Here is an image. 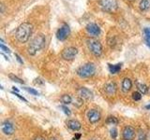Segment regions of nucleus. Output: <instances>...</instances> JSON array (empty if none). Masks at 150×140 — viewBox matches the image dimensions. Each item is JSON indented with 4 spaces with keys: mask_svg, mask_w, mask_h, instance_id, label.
Here are the masks:
<instances>
[{
    "mask_svg": "<svg viewBox=\"0 0 150 140\" xmlns=\"http://www.w3.org/2000/svg\"><path fill=\"white\" fill-rule=\"evenodd\" d=\"M32 30H33L32 24H30L29 22H23L22 24L18 26L15 33L17 40L19 42H21V43L27 42L32 34Z\"/></svg>",
    "mask_w": 150,
    "mask_h": 140,
    "instance_id": "1",
    "label": "nucleus"
},
{
    "mask_svg": "<svg viewBox=\"0 0 150 140\" xmlns=\"http://www.w3.org/2000/svg\"><path fill=\"white\" fill-rule=\"evenodd\" d=\"M45 45V36L43 35L37 36L34 39H33L30 44L28 45L27 52L30 55H35L38 51L40 50Z\"/></svg>",
    "mask_w": 150,
    "mask_h": 140,
    "instance_id": "2",
    "label": "nucleus"
},
{
    "mask_svg": "<svg viewBox=\"0 0 150 140\" xmlns=\"http://www.w3.org/2000/svg\"><path fill=\"white\" fill-rule=\"evenodd\" d=\"M96 72V66L93 63H87L86 64L82 65L77 70V74L80 78H86L92 77Z\"/></svg>",
    "mask_w": 150,
    "mask_h": 140,
    "instance_id": "3",
    "label": "nucleus"
},
{
    "mask_svg": "<svg viewBox=\"0 0 150 140\" xmlns=\"http://www.w3.org/2000/svg\"><path fill=\"white\" fill-rule=\"evenodd\" d=\"M87 46L88 49L90 50L91 52L95 56H100L102 54V45L100 41L96 39H88L87 40Z\"/></svg>",
    "mask_w": 150,
    "mask_h": 140,
    "instance_id": "4",
    "label": "nucleus"
},
{
    "mask_svg": "<svg viewBox=\"0 0 150 140\" xmlns=\"http://www.w3.org/2000/svg\"><path fill=\"white\" fill-rule=\"evenodd\" d=\"M77 53H78V50L75 48V47H68V48L63 50L61 55H62L63 59L70 61L75 58V56L77 55Z\"/></svg>",
    "mask_w": 150,
    "mask_h": 140,
    "instance_id": "5",
    "label": "nucleus"
},
{
    "mask_svg": "<svg viewBox=\"0 0 150 140\" xmlns=\"http://www.w3.org/2000/svg\"><path fill=\"white\" fill-rule=\"evenodd\" d=\"M100 5L102 8L106 11H114L117 8L116 0H101Z\"/></svg>",
    "mask_w": 150,
    "mask_h": 140,
    "instance_id": "6",
    "label": "nucleus"
},
{
    "mask_svg": "<svg viewBox=\"0 0 150 140\" xmlns=\"http://www.w3.org/2000/svg\"><path fill=\"white\" fill-rule=\"evenodd\" d=\"M1 130H2V132L4 133V134L11 135V134H13L14 132H15V127H14V125H13V123H11V121L6 120V121H4V123H2Z\"/></svg>",
    "mask_w": 150,
    "mask_h": 140,
    "instance_id": "7",
    "label": "nucleus"
},
{
    "mask_svg": "<svg viewBox=\"0 0 150 140\" xmlns=\"http://www.w3.org/2000/svg\"><path fill=\"white\" fill-rule=\"evenodd\" d=\"M87 118L90 123H96L100 120V112L97 109H90L87 112Z\"/></svg>",
    "mask_w": 150,
    "mask_h": 140,
    "instance_id": "8",
    "label": "nucleus"
},
{
    "mask_svg": "<svg viewBox=\"0 0 150 140\" xmlns=\"http://www.w3.org/2000/svg\"><path fill=\"white\" fill-rule=\"evenodd\" d=\"M69 27L68 24H66V23H64V24L61 26L57 33H56V36H57V38L59 40H65L66 38L68 37V36L69 35Z\"/></svg>",
    "mask_w": 150,
    "mask_h": 140,
    "instance_id": "9",
    "label": "nucleus"
},
{
    "mask_svg": "<svg viewBox=\"0 0 150 140\" xmlns=\"http://www.w3.org/2000/svg\"><path fill=\"white\" fill-rule=\"evenodd\" d=\"M86 31L90 36H97L100 34V28L96 23H88L86 25Z\"/></svg>",
    "mask_w": 150,
    "mask_h": 140,
    "instance_id": "10",
    "label": "nucleus"
},
{
    "mask_svg": "<svg viewBox=\"0 0 150 140\" xmlns=\"http://www.w3.org/2000/svg\"><path fill=\"white\" fill-rule=\"evenodd\" d=\"M135 130L131 126H127L123 130V139L124 140H134Z\"/></svg>",
    "mask_w": 150,
    "mask_h": 140,
    "instance_id": "11",
    "label": "nucleus"
},
{
    "mask_svg": "<svg viewBox=\"0 0 150 140\" xmlns=\"http://www.w3.org/2000/svg\"><path fill=\"white\" fill-rule=\"evenodd\" d=\"M78 93H79L80 97L83 98V99L89 100V99H92L93 98V92L86 87L80 88L78 90Z\"/></svg>",
    "mask_w": 150,
    "mask_h": 140,
    "instance_id": "12",
    "label": "nucleus"
},
{
    "mask_svg": "<svg viewBox=\"0 0 150 140\" xmlns=\"http://www.w3.org/2000/svg\"><path fill=\"white\" fill-rule=\"evenodd\" d=\"M104 91L108 95H114L117 91V86L115 82H109L107 83L104 87Z\"/></svg>",
    "mask_w": 150,
    "mask_h": 140,
    "instance_id": "13",
    "label": "nucleus"
},
{
    "mask_svg": "<svg viewBox=\"0 0 150 140\" xmlns=\"http://www.w3.org/2000/svg\"><path fill=\"white\" fill-rule=\"evenodd\" d=\"M67 125H68V127L72 131H79L82 127L80 121H78L76 120H69L67 123Z\"/></svg>",
    "mask_w": 150,
    "mask_h": 140,
    "instance_id": "14",
    "label": "nucleus"
},
{
    "mask_svg": "<svg viewBox=\"0 0 150 140\" xmlns=\"http://www.w3.org/2000/svg\"><path fill=\"white\" fill-rule=\"evenodd\" d=\"M131 86H132V82L129 78H126L123 79V81H122V91L124 92H128L131 89Z\"/></svg>",
    "mask_w": 150,
    "mask_h": 140,
    "instance_id": "15",
    "label": "nucleus"
},
{
    "mask_svg": "<svg viewBox=\"0 0 150 140\" xmlns=\"http://www.w3.org/2000/svg\"><path fill=\"white\" fill-rule=\"evenodd\" d=\"M109 65V71L112 73V74H117L119 71H120V69L122 67V64H108Z\"/></svg>",
    "mask_w": 150,
    "mask_h": 140,
    "instance_id": "16",
    "label": "nucleus"
},
{
    "mask_svg": "<svg viewBox=\"0 0 150 140\" xmlns=\"http://www.w3.org/2000/svg\"><path fill=\"white\" fill-rule=\"evenodd\" d=\"M139 6L142 10H147L150 8V0H141Z\"/></svg>",
    "mask_w": 150,
    "mask_h": 140,
    "instance_id": "17",
    "label": "nucleus"
},
{
    "mask_svg": "<svg viewBox=\"0 0 150 140\" xmlns=\"http://www.w3.org/2000/svg\"><path fill=\"white\" fill-rule=\"evenodd\" d=\"M61 102H62L63 104H65V105H69V104H70V103L72 102V99H71V97H70V95L63 94L62 96H61Z\"/></svg>",
    "mask_w": 150,
    "mask_h": 140,
    "instance_id": "18",
    "label": "nucleus"
},
{
    "mask_svg": "<svg viewBox=\"0 0 150 140\" xmlns=\"http://www.w3.org/2000/svg\"><path fill=\"white\" fill-rule=\"evenodd\" d=\"M137 87H138V90L140 91L141 93H143V94H145V93L147 92L148 91V88L146 85H144V84H142V83H138L137 84Z\"/></svg>",
    "mask_w": 150,
    "mask_h": 140,
    "instance_id": "19",
    "label": "nucleus"
},
{
    "mask_svg": "<svg viewBox=\"0 0 150 140\" xmlns=\"http://www.w3.org/2000/svg\"><path fill=\"white\" fill-rule=\"evenodd\" d=\"M9 78L11 79L12 81H15V82H18V83H20V84H23L25 83V81L23 80V79L21 78H19L17 76H15V75H13V74H9Z\"/></svg>",
    "mask_w": 150,
    "mask_h": 140,
    "instance_id": "20",
    "label": "nucleus"
},
{
    "mask_svg": "<svg viewBox=\"0 0 150 140\" xmlns=\"http://www.w3.org/2000/svg\"><path fill=\"white\" fill-rule=\"evenodd\" d=\"M106 123H109V124H117L118 123V120H117V119L115 118V117H112V116H110L108 117L107 120H106Z\"/></svg>",
    "mask_w": 150,
    "mask_h": 140,
    "instance_id": "21",
    "label": "nucleus"
},
{
    "mask_svg": "<svg viewBox=\"0 0 150 140\" xmlns=\"http://www.w3.org/2000/svg\"><path fill=\"white\" fill-rule=\"evenodd\" d=\"M26 92H28L29 93H31V94L33 95H39L40 94V92H38L37 90H35V89H33V88H28V87H25L23 88Z\"/></svg>",
    "mask_w": 150,
    "mask_h": 140,
    "instance_id": "22",
    "label": "nucleus"
},
{
    "mask_svg": "<svg viewBox=\"0 0 150 140\" xmlns=\"http://www.w3.org/2000/svg\"><path fill=\"white\" fill-rule=\"evenodd\" d=\"M141 98H142V93L139 92H134L132 93V99L135 100V101H139L141 100Z\"/></svg>",
    "mask_w": 150,
    "mask_h": 140,
    "instance_id": "23",
    "label": "nucleus"
},
{
    "mask_svg": "<svg viewBox=\"0 0 150 140\" xmlns=\"http://www.w3.org/2000/svg\"><path fill=\"white\" fill-rule=\"evenodd\" d=\"M74 106H77V107H80L81 106H83V98H81V97H79V98H76V99L74 100Z\"/></svg>",
    "mask_w": 150,
    "mask_h": 140,
    "instance_id": "24",
    "label": "nucleus"
},
{
    "mask_svg": "<svg viewBox=\"0 0 150 140\" xmlns=\"http://www.w3.org/2000/svg\"><path fill=\"white\" fill-rule=\"evenodd\" d=\"M144 36H145V40H150V27L144 28Z\"/></svg>",
    "mask_w": 150,
    "mask_h": 140,
    "instance_id": "25",
    "label": "nucleus"
},
{
    "mask_svg": "<svg viewBox=\"0 0 150 140\" xmlns=\"http://www.w3.org/2000/svg\"><path fill=\"white\" fill-rule=\"evenodd\" d=\"M117 129L116 128H112V130H111V136H112V139H115L116 137H117Z\"/></svg>",
    "mask_w": 150,
    "mask_h": 140,
    "instance_id": "26",
    "label": "nucleus"
},
{
    "mask_svg": "<svg viewBox=\"0 0 150 140\" xmlns=\"http://www.w3.org/2000/svg\"><path fill=\"white\" fill-rule=\"evenodd\" d=\"M61 107V109H63V111H64V113L66 114V115H68V116H69L70 114H71V112H70V110L68 108L67 106H60Z\"/></svg>",
    "mask_w": 150,
    "mask_h": 140,
    "instance_id": "27",
    "label": "nucleus"
},
{
    "mask_svg": "<svg viewBox=\"0 0 150 140\" xmlns=\"http://www.w3.org/2000/svg\"><path fill=\"white\" fill-rule=\"evenodd\" d=\"M138 140H146V134H145L144 132H141V133L139 134Z\"/></svg>",
    "mask_w": 150,
    "mask_h": 140,
    "instance_id": "28",
    "label": "nucleus"
},
{
    "mask_svg": "<svg viewBox=\"0 0 150 140\" xmlns=\"http://www.w3.org/2000/svg\"><path fill=\"white\" fill-rule=\"evenodd\" d=\"M12 93H13V94H15V95H16V96H17L18 98H20V99H21V100H23V101H25V102H27V100L25 99V97H23V96H21L20 94H19V93H18V92H14V91H13V92H12Z\"/></svg>",
    "mask_w": 150,
    "mask_h": 140,
    "instance_id": "29",
    "label": "nucleus"
},
{
    "mask_svg": "<svg viewBox=\"0 0 150 140\" xmlns=\"http://www.w3.org/2000/svg\"><path fill=\"white\" fill-rule=\"evenodd\" d=\"M1 50H4V51H6V52H8V53L11 52V50H9V49H8V48H7V47L5 46L3 43L1 44Z\"/></svg>",
    "mask_w": 150,
    "mask_h": 140,
    "instance_id": "30",
    "label": "nucleus"
},
{
    "mask_svg": "<svg viewBox=\"0 0 150 140\" xmlns=\"http://www.w3.org/2000/svg\"><path fill=\"white\" fill-rule=\"evenodd\" d=\"M15 57L17 58V61H18L19 63H20V64H23V60L21 59V57H20V56H19V55H18L17 53L15 54Z\"/></svg>",
    "mask_w": 150,
    "mask_h": 140,
    "instance_id": "31",
    "label": "nucleus"
},
{
    "mask_svg": "<svg viewBox=\"0 0 150 140\" xmlns=\"http://www.w3.org/2000/svg\"><path fill=\"white\" fill-rule=\"evenodd\" d=\"M80 137H81V134H75V136H74V140H79Z\"/></svg>",
    "mask_w": 150,
    "mask_h": 140,
    "instance_id": "32",
    "label": "nucleus"
},
{
    "mask_svg": "<svg viewBox=\"0 0 150 140\" xmlns=\"http://www.w3.org/2000/svg\"><path fill=\"white\" fill-rule=\"evenodd\" d=\"M34 140H45V138H44V137H42V136H38V137H36Z\"/></svg>",
    "mask_w": 150,
    "mask_h": 140,
    "instance_id": "33",
    "label": "nucleus"
},
{
    "mask_svg": "<svg viewBox=\"0 0 150 140\" xmlns=\"http://www.w3.org/2000/svg\"><path fill=\"white\" fill-rule=\"evenodd\" d=\"M12 89H13V91H14V92H19V90H18V89H17L16 87H12Z\"/></svg>",
    "mask_w": 150,
    "mask_h": 140,
    "instance_id": "34",
    "label": "nucleus"
},
{
    "mask_svg": "<svg viewBox=\"0 0 150 140\" xmlns=\"http://www.w3.org/2000/svg\"><path fill=\"white\" fill-rule=\"evenodd\" d=\"M146 44H147V46L150 48V40H146Z\"/></svg>",
    "mask_w": 150,
    "mask_h": 140,
    "instance_id": "35",
    "label": "nucleus"
},
{
    "mask_svg": "<svg viewBox=\"0 0 150 140\" xmlns=\"http://www.w3.org/2000/svg\"><path fill=\"white\" fill-rule=\"evenodd\" d=\"M145 108H146V109H150V104H149V105H147L146 106H145Z\"/></svg>",
    "mask_w": 150,
    "mask_h": 140,
    "instance_id": "36",
    "label": "nucleus"
},
{
    "mask_svg": "<svg viewBox=\"0 0 150 140\" xmlns=\"http://www.w3.org/2000/svg\"><path fill=\"white\" fill-rule=\"evenodd\" d=\"M15 140H18V139H15Z\"/></svg>",
    "mask_w": 150,
    "mask_h": 140,
    "instance_id": "37",
    "label": "nucleus"
}]
</instances>
